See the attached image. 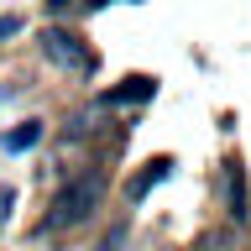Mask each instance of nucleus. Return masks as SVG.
<instances>
[{
	"instance_id": "0eeeda50",
	"label": "nucleus",
	"mask_w": 251,
	"mask_h": 251,
	"mask_svg": "<svg viewBox=\"0 0 251 251\" xmlns=\"http://www.w3.org/2000/svg\"><path fill=\"white\" fill-rule=\"evenodd\" d=\"M126 235H131V225H126V220H115V225L105 230V241H100V251H121V246H126Z\"/></svg>"
},
{
	"instance_id": "39448f33",
	"label": "nucleus",
	"mask_w": 251,
	"mask_h": 251,
	"mask_svg": "<svg viewBox=\"0 0 251 251\" xmlns=\"http://www.w3.org/2000/svg\"><path fill=\"white\" fill-rule=\"evenodd\" d=\"M168 173H173V157H152V162H147V168H141L136 178L126 183V199H131V204H141L157 183H162V178H168Z\"/></svg>"
},
{
	"instance_id": "f03ea898",
	"label": "nucleus",
	"mask_w": 251,
	"mask_h": 251,
	"mask_svg": "<svg viewBox=\"0 0 251 251\" xmlns=\"http://www.w3.org/2000/svg\"><path fill=\"white\" fill-rule=\"evenodd\" d=\"M42 58H47V63H58V68H68V74H78V78H89L94 68H100L94 47H89V42H78L68 26H47V31H42Z\"/></svg>"
},
{
	"instance_id": "423d86ee",
	"label": "nucleus",
	"mask_w": 251,
	"mask_h": 251,
	"mask_svg": "<svg viewBox=\"0 0 251 251\" xmlns=\"http://www.w3.org/2000/svg\"><path fill=\"white\" fill-rule=\"evenodd\" d=\"M37 141H42V121H21L16 131H0V147L5 152H31Z\"/></svg>"
},
{
	"instance_id": "9d476101",
	"label": "nucleus",
	"mask_w": 251,
	"mask_h": 251,
	"mask_svg": "<svg viewBox=\"0 0 251 251\" xmlns=\"http://www.w3.org/2000/svg\"><path fill=\"white\" fill-rule=\"evenodd\" d=\"M16 31H21V16H0V42H5V37H16Z\"/></svg>"
},
{
	"instance_id": "1a4fd4ad",
	"label": "nucleus",
	"mask_w": 251,
	"mask_h": 251,
	"mask_svg": "<svg viewBox=\"0 0 251 251\" xmlns=\"http://www.w3.org/2000/svg\"><path fill=\"white\" fill-rule=\"evenodd\" d=\"M11 204H16V188H0V230H5V220H11Z\"/></svg>"
},
{
	"instance_id": "f257e3e1",
	"label": "nucleus",
	"mask_w": 251,
	"mask_h": 251,
	"mask_svg": "<svg viewBox=\"0 0 251 251\" xmlns=\"http://www.w3.org/2000/svg\"><path fill=\"white\" fill-rule=\"evenodd\" d=\"M100 199H105V173H78V178H68V183L52 194V204H47L37 235H63V230H74L78 220H89L94 209H100Z\"/></svg>"
},
{
	"instance_id": "20e7f679",
	"label": "nucleus",
	"mask_w": 251,
	"mask_h": 251,
	"mask_svg": "<svg viewBox=\"0 0 251 251\" xmlns=\"http://www.w3.org/2000/svg\"><path fill=\"white\" fill-rule=\"evenodd\" d=\"M152 94H157V78L152 74H131V78H121V89L100 94V105H141V100H152Z\"/></svg>"
},
{
	"instance_id": "7ed1b4c3",
	"label": "nucleus",
	"mask_w": 251,
	"mask_h": 251,
	"mask_svg": "<svg viewBox=\"0 0 251 251\" xmlns=\"http://www.w3.org/2000/svg\"><path fill=\"white\" fill-rule=\"evenodd\" d=\"M215 188H220V204H225L230 225H246L251 220V194H246V162H241V157H225V162H220Z\"/></svg>"
},
{
	"instance_id": "6e6552de",
	"label": "nucleus",
	"mask_w": 251,
	"mask_h": 251,
	"mask_svg": "<svg viewBox=\"0 0 251 251\" xmlns=\"http://www.w3.org/2000/svg\"><path fill=\"white\" fill-rule=\"evenodd\" d=\"M199 251H235V230H220V235H204Z\"/></svg>"
}]
</instances>
